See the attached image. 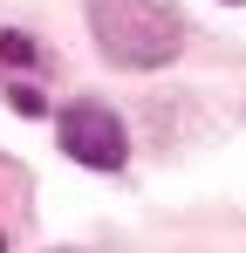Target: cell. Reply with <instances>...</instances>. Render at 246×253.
Returning <instances> with one entry per match:
<instances>
[{
	"instance_id": "obj_1",
	"label": "cell",
	"mask_w": 246,
	"mask_h": 253,
	"mask_svg": "<svg viewBox=\"0 0 246 253\" xmlns=\"http://www.w3.org/2000/svg\"><path fill=\"white\" fill-rule=\"evenodd\" d=\"M89 35L117 69H164L185 48V14L158 0H89Z\"/></svg>"
},
{
	"instance_id": "obj_2",
	"label": "cell",
	"mask_w": 246,
	"mask_h": 253,
	"mask_svg": "<svg viewBox=\"0 0 246 253\" xmlns=\"http://www.w3.org/2000/svg\"><path fill=\"white\" fill-rule=\"evenodd\" d=\"M62 151L89 171H117L130 158V137H123L117 110H103V103H76V110H62Z\"/></svg>"
},
{
	"instance_id": "obj_3",
	"label": "cell",
	"mask_w": 246,
	"mask_h": 253,
	"mask_svg": "<svg viewBox=\"0 0 246 253\" xmlns=\"http://www.w3.org/2000/svg\"><path fill=\"white\" fill-rule=\"evenodd\" d=\"M7 103H14L21 117H41V89H35V83H14V89H7Z\"/></svg>"
}]
</instances>
